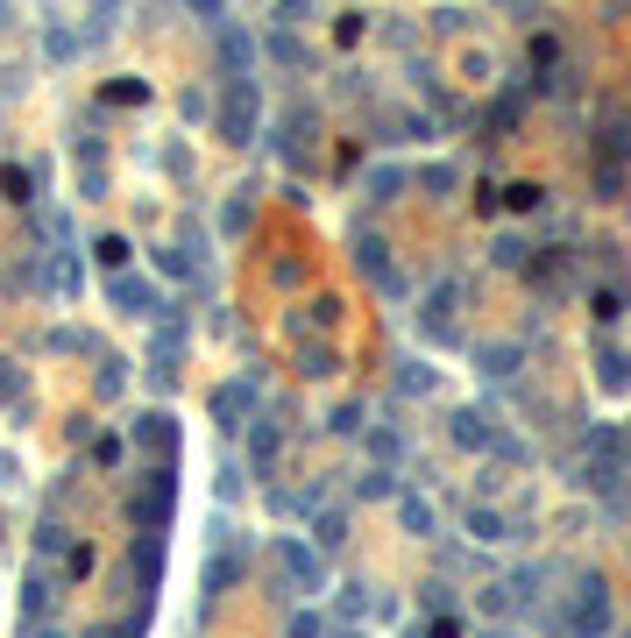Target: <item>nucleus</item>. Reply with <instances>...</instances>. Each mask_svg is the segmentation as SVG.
I'll use <instances>...</instances> for the list:
<instances>
[{"instance_id":"obj_15","label":"nucleus","mask_w":631,"mask_h":638,"mask_svg":"<svg viewBox=\"0 0 631 638\" xmlns=\"http://www.w3.org/2000/svg\"><path fill=\"white\" fill-rule=\"evenodd\" d=\"M468 532H476V539H511L497 511H468Z\"/></svg>"},{"instance_id":"obj_26","label":"nucleus","mask_w":631,"mask_h":638,"mask_svg":"<svg viewBox=\"0 0 631 638\" xmlns=\"http://www.w3.org/2000/svg\"><path fill=\"white\" fill-rule=\"evenodd\" d=\"M192 15H206V22H220V0H185Z\"/></svg>"},{"instance_id":"obj_6","label":"nucleus","mask_w":631,"mask_h":638,"mask_svg":"<svg viewBox=\"0 0 631 638\" xmlns=\"http://www.w3.org/2000/svg\"><path fill=\"white\" fill-rule=\"evenodd\" d=\"M249 405H256V383H220V397H213V412H220V433L249 426V419H242Z\"/></svg>"},{"instance_id":"obj_9","label":"nucleus","mask_w":631,"mask_h":638,"mask_svg":"<svg viewBox=\"0 0 631 638\" xmlns=\"http://www.w3.org/2000/svg\"><path fill=\"white\" fill-rule=\"evenodd\" d=\"M135 440H142V447H171V454H178V426H171L164 412H142V419H135Z\"/></svg>"},{"instance_id":"obj_14","label":"nucleus","mask_w":631,"mask_h":638,"mask_svg":"<svg viewBox=\"0 0 631 638\" xmlns=\"http://www.w3.org/2000/svg\"><path fill=\"white\" fill-rule=\"evenodd\" d=\"M398 390H405V397H426V390H433V369L405 362V369H398Z\"/></svg>"},{"instance_id":"obj_10","label":"nucleus","mask_w":631,"mask_h":638,"mask_svg":"<svg viewBox=\"0 0 631 638\" xmlns=\"http://www.w3.org/2000/svg\"><path fill=\"white\" fill-rule=\"evenodd\" d=\"M454 440H461V447H490V419H483V412H461V419H454Z\"/></svg>"},{"instance_id":"obj_22","label":"nucleus","mask_w":631,"mask_h":638,"mask_svg":"<svg viewBox=\"0 0 631 638\" xmlns=\"http://www.w3.org/2000/svg\"><path fill=\"white\" fill-rule=\"evenodd\" d=\"M369 454H383V461H398V454H405V440H398V433H369Z\"/></svg>"},{"instance_id":"obj_11","label":"nucleus","mask_w":631,"mask_h":638,"mask_svg":"<svg viewBox=\"0 0 631 638\" xmlns=\"http://www.w3.org/2000/svg\"><path fill=\"white\" fill-rule=\"evenodd\" d=\"M93 390H100V397H121V390H128V362H121V355H114V362H100Z\"/></svg>"},{"instance_id":"obj_4","label":"nucleus","mask_w":631,"mask_h":638,"mask_svg":"<svg viewBox=\"0 0 631 638\" xmlns=\"http://www.w3.org/2000/svg\"><path fill=\"white\" fill-rule=\"evenodd\" d=\"M107 298H114V312H128V319H149V312H156V291H149L142 277H128V270H107Z\"/></svg>"},{"instance_id":"obj_13","label":"nucleus","mask_w":631,"mask_h":638,"mask_svg":"<svg viewBox=\"0 0 631 638\" xmlns=\"http://www.w3.org/2000/svg\"><path fill=\"white\" fill-rule=\"evenodd\" d=\"M71 50H78V36H71V29H43V57H50V64H64Z\"/></svg>"},{"instance_id":"obj_5","label":"nucleus","mask_w":631,"mask_h":638,"mask_svg":"<svg viewBox=\"0 0 631 638\" xmlns=\"http://www.w3.org/2000/svg\"><path fill=\"white\" fill-rule=\"evenodd\" d=\"M277 561H284V575H291L298 589H320V582H327V575H320V553L298 546V539H284V546H277Z\"/></svg>"},{"instance_id":"obj_25","label":"nucleus","mask_w":631,"mask_h":638,"mask_svg":"<svg viewBox=\"0 0 631 638\" xmlns=\"http://www.w3.org/2000/svg\"><path fill=\"white\" fill-rule=\"evenodd\" d=\"M291 638H320V617H312V610H298V617H291Z\"/></svg>"},{"instance_id":"obj_24","label":"nucleus","mask_w":631,"mask_h":638,"mask_svg":"<svg viewBox=\"0 0 631 638\" xmlns=\"http://www.w3.org/2000/svg\"><path fill=\"white\" fill-rule=\"evenodd\" d=\"M334 433H362V405H341L334 412Z\"/></svg>"},{"instance_id":"obj_1","label":"nucleus","mask_w":631,"mask_h":638,"mask_svg":"<svg viewBox=\"0 0 631 638\" xmlns=\"http://www.w3.org/2000/svg\"><path fill=\"white\" fill-rule=\"evenodd\" d=\"M256 121H263L256 78H234V86H227V100H220V135H227V142H256Z\"/></svg>"},{"instance_id":"obj_21","label":"nucleus","mask_w":631,"mask_h":638,"mask_svg":"<svg viewBox=\"0 0 631 638\" xmlns=\"http://www.w3.org/2000/svg\"><path fill=\"white\" fill-rule=\"evenodd\" d=\"M298 369H305V376H334V355H327V348H305Z\"/></svg>"},{"instance_id":"obj_28","label":"nucleus","mask_w":631,"mask_h":638,"mask_svg":"<svg viewBox=\"0 0 631 638\" xmlns=\"http://www.w3.org/2000/svg\"><path fill=\"white\" fill-rule=\"evenodd\" d=\"M43 638H71V631H43Z\"/></svg>"},{"instance_id":"obj_29","label":"nucleus","mask_w":631,"mask_h":638,"mask_svg":"<svg viewBox=\"0 0 631 638\" xmlns=\"http://www.w3.org/2000/svg\"><path fill=\"white\" fill-rule=\"evenodd\" d=\"M341 638H362V631H341Z\"/></svg>"},{"instance_id":"obj_20","label":"nucleus","mask_w":631,"mask_h":638,"mask_svg":"<svg viewBox=\"0 0 631 638\" xmlns=\"http://www.w3.org/2000/svg\"><path fill=\"white\" fill-rule=\"evenodd\" d=\"M398 185H405V171H376V178H369L376 199H398Z\"/></svg>"},{"instance_id":"obj_23","label":"nucleus","mask_w":631,"mask_h":638,"mask_svg":"<svg viewBox=\"0 0 631 638\" xmlns=\"http://www.w3.org/2000/svg\"><path fill=\"white\" fill-rule=\"evenodd\" d=\"M0 192H8V199H29V171H0Z\"/></svg>"},{"instance_id":"obj_18","label":"nucleus","mask_w":631,"mask_h":638,"mask_svg":"<svg viewBox=\"0 0 631 638\" xmlns=\"http://www.w3.org/2000/svg\"><path fill=\"white\" fill-rule=\"evenodd\" d=\"M483 369H490V376H511V369H518V348H483Z\"/></svg>"},{"instance_id":"obj_12","label":"nucleus","mask_w":631,"mask_h":638,"mask_svg":"<svg viewBox=\"0 0 631 638\" xmlns=\"http://www.w3.org/2000/svg\"><path fill=\"white\" fill-rule=\"evenodd\" d=\"M93 249H100V263H107V270H128V234H100Z\"/></svg>"},{"instance_id":"obj_2","label":"nucleus","mask_w":631,"mask_h":638,"mask_svg":"<svg viewBox=\"0 0 631 638\" xmlns=\"http://www.w3.org/2000/svg\"><path fill=\"white\" fill-rule=\"evenodd\" d=\"M568 631H575V638H603V631H610V589H603L596 575H589V582L575 589V610H568Z\"/></svg>"},{"instance_id":"obj_3","label":"nucleus","mask_w":631,"mask_h":638,"mask_svg":"<svg viewBox=\"0 0 631 638\" xmlns=\"http://www.w3.org/2000/svg\"><path fill=\"white\" fill-rule=\"evenodd\" d=\"M164 518H171V468H156L149 490L128 497V525H164Z\"/></svg>"},{"instance_id":"obj_27","label":"nucleus","mask_w":631,"mask_h":638,"mask_svg":"<svg viewBox=\"0 0 631 638\" xmlns=\"http://www.w3.org/2000/svg\"><path fill=\"white\" fill-rule=\"evenodd\" d=\"M15 390H22V376H15V369H0V397H15Z\"/></svg>"},{"instance_id":"obj_16","label":"nucleus","mask_w":631,"mask_h":638,"mask_svg":"<svg viewBox=\"0 0 631 638\" xmlns=\"http://www.w3.org/2000/svg\"><path fill=\"white\" fill-rule=\"evenodd\" d=\"M398 511H405V525H412V532H433V504H426V497H405Z\"/></svg>"},{"instance_id":"obj_8","label":"nucleus","mask_w":631,"mask_h":638,"mask_svg":"<svg viewBox=\"0 0 631 638\" xmlns=\"http://www.w3.org/2000/svg\"><path fill=\"white\" fill-rule=\"evenodd\" d=\"M277 454H284V433H277V419H256V433H249V461H256V468H270Z\"/></svg>"},{"instance_id":"obj_17","label":"nucleus","mask_w":631,"mask_h":638,"mask_svg":"<svg viewBox=\"0 0 631 638\" xmlns=\"http://www.w3.org/2000/svg\"><path fill=\"white\" fill-rule=\"evenodd\" d=\"M50 348H64V355H93V334H78V327H64V334H50Z\"/></svg>"},{"instance_id":"obj_19","label":"nucleus","mask_w":631,"mask_h":638,"mask_svg":"<svg viewBox=\"0 0 631 638\" xmlns=\"http://www.w3.org/2000/svg\"><path fill=\"white\" fill-rule=\"evenodd\" d=\"M348 539V518L341 511H320V546H341Z\"/></svg>"},{"instance_id":"obj_7","label":"nucleus","mask_w":631,"mask_h":638,"mask_svg":"<svg viewBox=\"0 0 631 638\" xmlns=\"http://www.w3.org/2000/svg\"><path fill=\"white\" fill-rule=\"evenodd\" d=\"M220 64H227L234 78H249V64H256V43L242 36V22H220Z\"/></svg>"}]
</instances>
